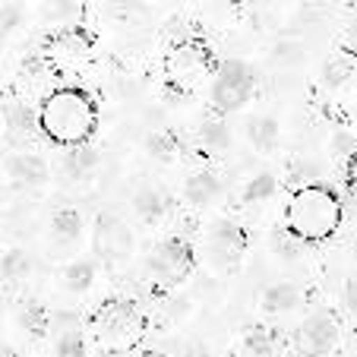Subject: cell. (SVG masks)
Listing matches in <instances>:
<instances>
[{"instance_id":"obj_27","label":"cell","mask_w":357,"mask_h":357,"mask_svg":"<svg viewBox=\"0 0 357 357\" xmlns=\"http://www.w3.org/2000/svg\"><path fill=\"white\" fill-rule=\"evenodd\" d=\"M187 357H215L209 348H202V344H193V348L187 351Z\"/></svg>"},{"instance_id":"obj_14","label":"cell","mask_w":357,"mask_h":357,"mask_svg":"<svg viewBox=\"0 0 357 357\" xmlns=\"http://www.w3.org/2000/svg\"><path fill=\"white\" fill-rule=\"evenodd\" d=\"M10 177L16 183H45L47 177V168L38 155H13L10 158Z\"/></svg>"},{"instance_id":"obj_11","label":"cell","mask_w":357,"mask_h":357,"mask_svg":"<svg viewBox=\"0 0 357 357\" xmlns=\"http://www.w3.org/2000/svg\"><path fill=\"white\" fill-rule=\"evenodd\" d=\"M218 177L209 174V171H199V174H193L187 181V187H183V199L193 206V209H206L212 199L218 196Z\"/></svg>"},{"instance_id":"obj_20","label":"cell","mask_w":357,"mask_h":357,"mask_svg":"<svg viewBox=\"0 0 357 357\" xmlns=\"http://www.w3.org/2000/svg\"><path fill=\"white\" fill-rule=\"evenodd\" d=\"M54 237L57 241H76L79 237V231H82V218H79V212H73V209H63V212H57V218H54Z\"/></svg>"},{"instance_id":"obj_17","label":"cell","mask_w":357,"mask_h":357,"mask_svg":"<svg viewBox=\"0 0 357 357\" xmlns=\"http://www.w3.org/2000/svg\"><path fill=\"white\" fill-rule=\"evenodd\" d=\"M278 351V338L269 329H250L247 342H243V354L247 357H275Z\"/></svg>"},{"instance_id":"obj_28","label":"cell","mask_w":357,"mask_h":357,"mask_svg":"<svg viewBox=\"0 0 357 357\" xmlns=\"http://www.w3.org/2000/svg\"><path fill=\"white\" fill-rule=\"evenodd\" d=\"M139 357H165V354H152V351H149V354H139Z\"/></svg>"},{"instance_id":"obj_21","label":"cell","mask_w":357,"mask_h":357,"mask_svg":"<svg viewBox=\"0 0 357 357\" xmlns=\"http://www.w3.org/2000/svg\"><path fill=\"white\" fill-rule=\"evenodd\" d=\"M177 152H181V142L171 133H155L149 139V155H155L158 162H174Z\"/></svg>"},{"instance_id":"obj_1","label":"cell","mask_w":357,"mask_h":357,"mask_svg":"<svg viewBox=\"0 0 357 357\" xmlns=\"http://www.w3.org/2000/svg\"><path fill=\"white\" fill-rule=\"evenodd\" d=\"M338 218V202L323 187H303L294 196L288 212V225L297 237H323Z\"/></svg>"},{"instance_id":"obj_8","label":"cell","mask_w":357,"mask_h":357,"mask_svg":"<svg viewBox=\"0 0 357 357\" xmlns=\"http://www.w3.org/2000/svg\"><path fill=\"white\" fill-rule=\"evenodd\" d=\"M243 247V231L234 222H218L212 225L209 237H206V253H209L215 263H231V259L241 253Z\"/></svg>"},{"instance_id":"obj_16","label":"cell","mask_w":357,"mask_h":357,"mask_svg":"<svg viewBox=\"0 0 357 357\" xmlns=\"http://www.w3.org/2000/svg\"><path fill=\"white\" fill-rule=\"evenodd\" d=\"M247 136H250V142H253L257 149L269 152V149H275V142H278V123L272 121V117H266V114L250 117V123H247Z\"/></svg>"},{"instance_id":"obj_24","label":"cell","mask_w":357,"mask_h":357,"mask_svg":"<svg viewBox=\"0 0 357 357\" xmlns=\"http://www.w3.org/2000/svg\"><path fill=\"white\" fill-rule=\"evenodd\" d=\"M57 354L61 357H86V344H82L79 332H67L57 338Z\"/></svg>"},{"instance_id":"obj_23","label":"cell","mask_w":357,"mask_h":357,"mask_svg":"<svg viewBox=\"0 0 357 357\" xmlns=\"http://www.w3.org/2000/svg\"><path fill=\"white\" fill-rule=\"evenodd\" d=\"M351 73H354V63H351V57L348 54H338V57H332V61L326 63L323 79H326V86H338V82H344Z\"/></svg>"},{"instance_id":"obj_10","label":"cell","mask_w":357,"mask_h":357,"mask_svg":"<svg viewBox=\"0 0 357 357\" xmlns=\"http://www.w3.org/2000/svg\"><path fill=\"white\" fill-rule=\"evenodd\" d=\"M89 51V35H82V29H61L54 38L47 41V61L54 63H76L82 61V54Z\"/></svg>"},{"instance_id":"obj_6","label":"cell","mask_w":357,"mask_h":357,"mask_svg":"<svg viewBox=\"0 0 357 357\" xmlns=\"http://www.w3.org/2000/svg\"><path fill=\"white\" fill-rule=\"evenodd\" d=\"M149 272L165 284H177L190 272V250L181 241H165L152 250L149 257Z\"/></svg>"},{"instance_id":"obj_4","label":"cell","mask_w":357,"mask_h":357,"mask_svg":"<svg viewBox=\"0 0 357 357\" xmlns=\"http://www.w3.org/2000/svg\"><path fill=\"white\" fill-rule=\"evenodd\" d=\"M335 342H338V323L326 310L303 319L301 329L294 332V351L301 357H323L335 348Z\"/></svg>"},{"instance_id":"obj_19","label":"cell","mask_w":357,"mask_h":357,"mask_svg":"<svg viewBox=\"0 0 357 357\" xmlns=\"http://www.w3.org/2000/svg\"><path fill=\"white\" fill-rule=\"evenodd\" d=\"M199 139L209 149H228L231 146V130L225 121H202L199 123Z\"/></svg>"},{"instance_id":"obj_22","label":"cell","mask_w":357,"mask_h":357,"mask_svg":"<svg viewBox=\"0 0 357 357\" xmlns=\"http://www.w3.org/2000/svg\"><path fill=\"white\" fill-rule=\"evenodd\" d=\"M275 177L272 174H257L253 181L247 183V190H243V199L247 202H263V199H269L272 193H275Z\"/></svg>"},{"instance_id":"obj_9","label":"cell","mask_w":357,"mask_h":357,"mask_svg":"<svg viewBox=\"0 0 357 357\" xmlns=\"http://www.w3.org/2000/svg\"><path fill=\"white\" fill-rule=\"evenodd\" d=\"M206 67H209V61H206V51L196 45H181L174 51V54L168 57V73L174 82H193L199 79L202 73H206Z\"/></svg>"},{"instance_id":"obj_7","label":"cell","mask_w":357,"mask_h":357,"mask_svg":"<svg viewBox=\"0 0 357 357\" xmlns=\"http://www.w3.org/2000/svg\"><path fill=\"white\" fill-rule=\"evenodd\" d=\"M95 250L101 257H111V259H123L130 257L133 250V234L123 222L117 218H101L98 222V231H95Z\"/></svg>"},{"instance_id":"obj_18","label":"cell","mask_w":357,"mask_h":357,"mask_svg":"<svg viewBox=\"0 0 357 357\" xmlns=\"http://www.w3.org/2000/svg\"><path fill=\"white\" fill-rule=\"evenodd\" d=\"M63 168H67L70 177H76V181H82V177L89 174V171L95 168V152L86 146H76L67 152V158H63Z\"/></svg>"},{"instance_id":"obj_5","label":"cell","mask_w":357,"mask_h":357,"mask_svg":"<svg viewBox=\"0 0 357 357\" xmlns=\"http://www.w3.org/2000/svg\"><path fill=\"white\" fill-rule=\"evenodd\" d=\"M253 92V76L243 67L241 61H228L222 63V70L215 73V82H212V101H215L222 111L241 108L243 101Z\"/></svg>"},{"instance_id":"obj_25","label":"cell","mask_w":357,"mask_h":357,"mask_svg":"<svg viewBox=\"0 0 357 357\" xmlns=\"http://www.w3.org/2000/svg\"><path fill=\"white\" fill-rule=\"evenodd\" d=\"M344 47H348L351 54L357 57V22H354V26L348 29V32H344Z\"/></svg>"},{"instance_id":"obj_13","label":"cell","mask_w":357,"mask_h":357,"mask_svg":"<svg viewBox=\"0 0 357 357\" xmlns=\"http://www.w3.org/2000/svg\"><path fill=\"white\" fill-rule=\"evenodd\" d=\"M133 209H136V215L142 218V222H158V218L168 212V199H165V193L162 190H155V187H142L139 193L133 196Z\"/></svg>"},{"instance_id":"obj_2","label":"cell","mask_w":357,"mask_h":357,"mask_svg":"<svg viewBox=\"0 0 357 357\" xmlns=\"http://www.w3.org/2000/svg\"><path fill=\"white\" fill-rule=\"evenodd\" d=\"M41 123L57 139H79L92 130V105L86 101V95L63 89V92L51 95L45 114H41Z\"/></svg>"},{"instance_id":"obj_26","label":"cell","mask_w":357,"mask_h":357,"mask_svg":"<svg viewBox=\"0 0 357 357\" xmlns=\"http://www.w3.org/2000/svg\"><path fill=\"white\" fill-rule=\"evenodd\" d=\"M344 301H348V310L357 313V282L348 284V291H344Z\"/></svg>"},{"instance_id":"obj_15","label":"cell","mask_w":357,"mask_h":357,"mask_svg":"<svg viewBox=\"0 0 357 357\" xmlns=\"http://www.w3.org/2000/svg\"><path fill=\"white\" fill-rule=\"evenodd\" d=\"M92 278H95V266L89 259H79V263H70L67 269L61 272V284L63 291L70 294H86L92 288Z\"/></svg>"},{"instance_id":"obj_12","label":"cell","mask_w":357,"mask_h":357,"mask_svg":"<svg viewBox=\"0 0 357 357\" xmlns=\"http://www.w3.org/2000/svg\"><path fill=\"white\" fill-rule=\"evenodd\" d=\"M266 313H288V310H297V303H301V291L294 284H269L259 297Z\"/></svg>"},{"instance_id":"obj_3","label":"cell","mask_w":357,"mask_h":357,"mask_svg":"<svg viewBox=\"0 0 357 357\" xmlns=\"http://www.w3.org/2000/svg\"><path fill=\"white\" fill-rule=\"evenodd\" d=\"M92 332H95V338H98V344L105 351H123L139 338L142 319L130 303L114 301V303H105V307L95 313Z\"/></svg>"}]
</instances>
